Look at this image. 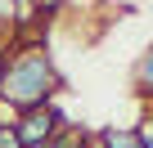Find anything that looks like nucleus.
<instances>
[{
	"label": "nucleus",
	"mask_w": 153,
	"mask_h": 148,
	"mask_svg": "<svg viewBox=\"0 0 153 148\" xmlns=\"http://www.w3.org/2000/svg\"><path fill=\"white\" fill-rule=\"evenodd\" d=\"M95 144L99 148H140V139L131 135V126H104L95 135Z\"/></svg>",
	"instance_id": "3"
},
{
	"label": "nucleus",
	"mask_w": 153,
	"mask_h": 148,
	"mask_svg": "<svg viewBox=\"0 0 153 148\" xmlns=\"http://www.w3.org/2000/svg\"><path fill=\"white\" fill-rule=\"evenodd\" d=\"M59 130H68V117H63L54 103L32 108V112H18V121H14V139H18V148L54 144V135H59Z\"/></svg>",
	"instance_id": "2"
},
{
	"label": "nucleus",
	"mask_w": 153,
	"mask_h": 148,
	"mask_svg": "<svg viewBox=\"0 0 153 148\" xmlns=\"http://www.w3.org/2000/svg\"><path fill=\"white\" fill-rule=\"evenodd\" d=\"M0 148H18V139H14V126H9V121H0Z\"/></svg>",
	"instance_id": "5"
},
{
	"label": "nucleus",
	"mask_w": 153,
	"mask_h": 148,
	"mask_svg": "<svg viewBox=\"0 0 153 148\" xmlns=\"http://www.w3.org/2000/svg\"><path fill=\"white\" fill-rule=\"evenodd\" d=\"M149 77H153V54H140V63H135V94H149Z\"/></svg>",
	"instance_id": "4"
},
{
	"label": "nucleus",
	"mask_w": 153,
	"mask_h": 148,
	"mask_svg": "<svg viewBox=\"0 0 153 148\" xmlns=\"http://www.w3.org/2000/svg\"><path fill=\"white\" fill-rule=\"evenodd\" d=\"M59 90V67L41 45H18L9 58H0V108L32 112L45 108Z\"/></svg>",
	"instance_id": "1"
},
{
	"label": "nucleus",
	"mask_w": 153,
	"mask_h": 148,
	"mask_svg": "<svg viewBox=\"0 0 153 148\" xmlns=\"http://www.w3.org/2000/svg\"><path fill=\"white\" fill-rule=\"evenodd\" d=\"M86 148H90V144H86Z\"/></svg>",
	"instance_id": "7"
},
{
	"label": "nucleus",
	"mask_w": 153,
	"mask_h": 148,
	"mask_svg": "<svg viewBox=\"0 0 153 148\" xmlns=\"http://www.w3.org/2000/svg\"><path fill=\"white\" fill-rule=\"evenodd\" d=\"M36 148H50V144H36Z\"/></svg>",
	"instance_id": "6"
}]
</instances>
